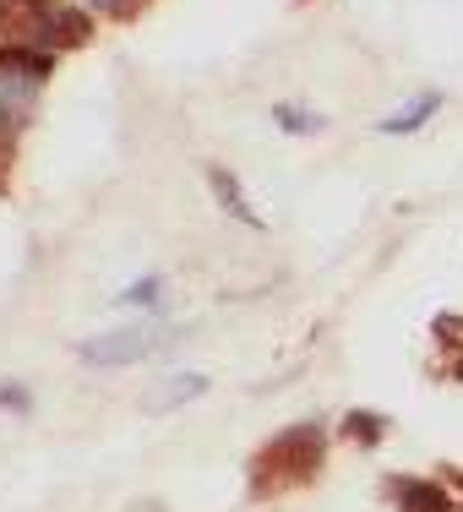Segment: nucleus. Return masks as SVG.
Listing matches in <instances>:
<instances>
[{
	"label": "nucleus",
	"mask_w": 463,
	"mask_h": 512,
	"mask_svg": "<svg viewBox=\"0 0 463 512\" xmlns=\"http://www.w3.org/2000/svg\"><path fill=\"white\" fill-rule=\"evenodd\" d=\"M322 458H327V425L322 420L289 425V431H278L257 453V463H251V491L273 496V491H284V485L311 480V474L322 469Z\"/></svg>",
	"instance_id": "f257e3e1"
},
{
	"label": "nucleus",
	"mask_w": 463,
	"mask_h": 512,
	"mask_svg": "<svg viewBox=\"0 0 463 512\" xmlns=\"http://www.w3.org/2000/svg\"><path fill=\"white\" fill-rule=\"evenodd\" d=\"M164 344L169 338L153 333V327H109V333L82 338L77 360H88V365H137V360H148L153 349H164Z\"/></svg>",
	"instance_id": "f03ea898"
},
{
	"label": "nucleus",
	"mask_w": 463,
	"mask_h": 512,
	"mask_svg": "<svg viewBox=\"0 0 463 512\" xmlns=\"http://www.w3.org/2000/svg\"><path fill=\"white\" fill-rule=\"evenodd\" d=\"M39 39L44 55L66 50V44H82L88 39V11L77 6H55V0H39V6L28 11V44Z\"/></svg>",
	"instance_id": "7ed1b4c3"
},
{
	"label": "nucleus",
	"mask_w": 463,
	"mask_h": 512,
	"mask_svg": "<svg viewBox=\"0 0 463 512\" xmlns=\"http://www.w3.org/2000/svg\"><path fill=\"white\" fill-rule=\"evenodd\" d=\"M387 496H393L398 512H463L436 480H409V474H393V480H387Z\"/></svg>",
	"instance_id": "20e7f679"
},
{
	"label": "nucleus",
	"mask_w": 463,
	"mask_h": 512,
	"mask_svg": "<svg viewBox=\"0 0 463 512\" xmlns=\"http://www.w3.org/2000/svg\"><path fill=\"white\" fill-rule=\"evenodd\" d=\"M207 393V376L202 371H175V376H164L158 387H148V398H142V409H180V404H191V398H202Z\"/></svg>",
	"instance_id": "39448f33"
},
{
	"label": "nucleus",
	"mask_w": 463,
	"mask_h": 512,
	"mask_svg": "<svg viewBox=\"0 0 463 512\" xmlns=\"http://www.w3.org/2000/svg\"><path fill=\"white\" fill-rule=\"evenodd\" d=\"M207 186L218 191V207H224L229 218H240V224H257V229H262V218L251 213V202H246V191H240V180L229 175L224 164H207Z\"/></svg>",
	"instance_id": "423d86ee"
},
{
	"label": "nucleus",
	"mask_w": 463,
	"mask_h": 512,
	"mask_svg": "<svg viewBox=\"0 0 463 512\" xmlns=\"http://www.w3.org/2000/svg\"><path fill=\"white\" fill-rule=\"evenodd\" d=\"M436 109H442V93H425V99H409L404 109H398V115H387V120H382V131H387V137H409V131H420L425 120L436 115Z\"/></svg>",
	"instance_id": "0eeeda50"
},
{
	"label": "nucleus",
	"mask_w": 463,
	"mask_h": 512,
	"mask_svg": "<svg viewBox=\"0 0 463 512\" xmlns=\"http://www.w3.org/2000/svg\"><path fill=\"white\" fill-rule=\"evenodd\" d=\"M338 431H344L349 442H360V447H376V442L387 436V420H382V414L355 409V414H344V420H338Z\"/></svg>",
	"instance_id": "6e6552de"
},
{
	"label": "nucleus",
	"mask_w": 463,
	"mask_h": 512,
	"mask_svg": "<svg viewBox=\"0 0 463 512\" xmlns=\"http://www.w3.org/2000/svg\"><path fill=\"white\" fill-rule=\"evenodd\" d=\"M273 120H278L284 131H300V137H306V131H322V126H327L322 115H311V109H295V104H278V109H273Z\"/></svg>",
	"instance_id": "1a4fd4ad"
},
{
	"label": "nucleus",
	"mask_w": 463,
	"mask_h": 512,
	"mask_svg": "<svg viewBox=\"0 0 463 512\" xmlns=\"http://www.w3.org/2000/svg\"><path fill=\"white\" fill-rule=\"evenodd\" d=\"M120 300L126 306H158L164 300V278H137L131 289H120Z\"/></svg>",
	"instance_id": "9d476101"
},
{
	"label": "nucleus",
	"mask_w": 463,
	"mask_h": 512,
	"mask_svg": "<svg viewBox=\"0 0 463 512\" xmlns=\"http://www.w3.org/2000/svg\"><path fill=\"white\" fill-rule=\"evenodd\" d=\"M93 11H104V17H137L142 6H148V0H88Z\"/></svg>",
	"instance_id": "9b49d317"
},
{
	"label": "nucleus",
	"mask_w": 463,
	"mask_h": 512,
	"mask_svg": "<svg viewBox=\"0 0 463 512\" xmlns=\"http://www.w3.org/2000/svg\"><path fill=\"white\" fill-rule=\"evenodd\" d=\"M28 404H33V398L22 393L17 382H0V409H17V414H22V409H28Z\"/></svg>",
	"instance_id": "f8f14e48"
},
{
	"label": "nucleus",
	"mask_w": 463,
	"mask_h": 512,
	"mask_svg": "<svg viewBox=\"0 0 463 512\" xmlns=\"http://www.w3.org/2000/svg\"><path fill=\"white\" fill-rule=\"evenodd\" d=\"M0 6H11V0H0ZM22 6H28V11H33V6H39V0H22Z\"/></svg>",
	"instance_id": "ddd939ff"
}]
</instances>
